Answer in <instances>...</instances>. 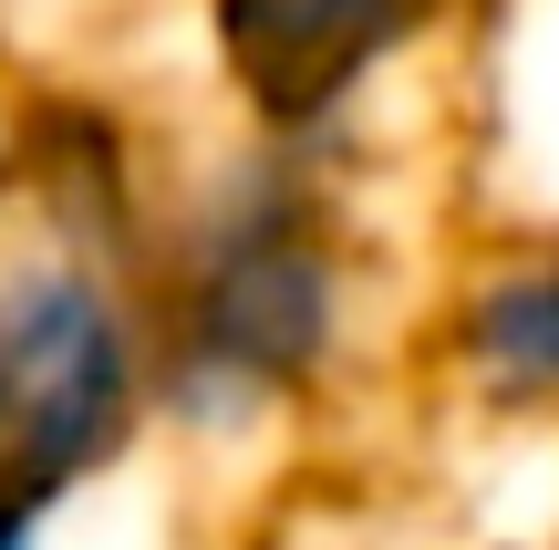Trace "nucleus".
Here are the masks:
<instances>
[{"mask_svg":"<svg viewBox=\"0 0 559 550\" xmlns=\"http://www.w3.org/2000/svg\"><path fill=\"white\" fill-rule=\"evenodd\" d=\"M404 312L383 229L353 166L207 136L177 156L145 239L156 323V447L187 468L290 457L404 364Z\"/></svg>","mask_w":559,"mask_h":550,"instance_id":"1","label":"nucleus"},{"mask_svg":"<svg viewBox=\"0 0 559 550\" xmlns=\"http://www.w3.org/2000/svg\"><path fill=\"white\" fill-rule=\"evenodd\" d=\"M156 457L145 270L0 229V499L73 519Z\"/></svg>","mask_w":559,"mask_h":550,"instance_id":"2","label":"nucleus"},{"mask_svg":"<svg viewBox=\"0 0 559 550\" xmlns=\"http://www.w3.org/2000/svg\"><path fill=\"white\" fill-rule=\"evenodd\" d=\"M456 0H198V73L228 136L321 166H373Z\"/></svg>","mask_w":559,"mask_h":550,"instance_id":"3","label":"nucleus"},{"mask_svg":"<svg viewBox=\"0 0 559 550\" xmlns=\"http://www.w3.org/2000/svg\"><path fill=\"white\" fill-rule=\"evenodd\" d=\"M404 374L487 447H559V219H487L425 270Z\"/></svg>","mask_w":559,"mask_h":550,"instance_id":"4","label":"nucleus"},{"mask_svg":"<svg viewBox=\"0 0 559 550\" xmlns=\"http://www.w3.org/2000/svg\"><path fill=\"white\" fill-rule=\"evenodd\" d=\"M166 177H177V156L104 83H21L0 104V229L73 239L145 270Z\"/></svg>","mask_w":559,"mask_h":550,"instance_id":"5","label":"nucleus"},{"mask_svg":"<svg viewBox=\"0 0 559 550\" xmlns=\"http://www.w3.org/2000/svg\"><path fill=\"white\" fill-rule=\"evenodd\" d=\"M0 550H62V519H52V510H21V499H0Z\"/></svg>","mask_w":559,"mask_h":550,"instance_id":"6","label":"nucleus"},{"mask_svg":"<svg viewBox=\"0 0 559 550\" xmlns=\"http://www.w3.org/2000/svg\"><path fill=\"white\" fill-rule=\"evenodd\" d=\"M528 550H559V447H549V478H539V519H528Z\"/></svg>","mask_w":559,"mask_h":550,"instance_id":"7","label":"nucleus"}]
</instances>
